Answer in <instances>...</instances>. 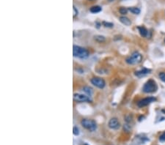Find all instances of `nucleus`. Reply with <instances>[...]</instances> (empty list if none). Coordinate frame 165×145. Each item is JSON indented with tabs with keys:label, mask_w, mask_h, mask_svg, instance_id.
Segmentation results:
<instances>
[{
	"label": "nucleus",
	"mask_w": 165,
	"mask_h": 145,
	"mask_svg": "<svg viewBox=\"0 0 165 145\" xmlns=\"http://www.w3.org/2000/svg\"><path fill=\"white\" fill-rule=\"evenodd\" d=\"M73 54L75 57L80 59H86L89 56V53L87 49L78 45L73 46Z\"/></svg>",
	"instance_id": "nucleus-1"
},
{
	"label": "nucleus",
	"mask_w": 165,
	"mask_h": 145,
	"mask_svg": "<svg viewBox=\"0 0 165 145\" xmlns=\"http://www.w3.org/2000/svg\"><path fill=\"white\" fill-rule=\"evenodd\" d=\"M157 90V85L154 80L150 79L148 80L144 85L142 88V91L145 93H153Z\"/></svg>",
	"instance_id": "nucleus-2"
},
{
	"label": "nucleus",
	"mask_w": 165,
	"mask_h": 145,
	"mask_svg": "<svg viewBox=\"0 0 165 145\" xmlns=\"http://www.w3.org/2000/svg\"><path fill=\"white\" fill-rule=\"evenodd\" d=\"M142 59V56L139 52L135 51L131 55V57H128L126 61L128 65H136L140 63Z\"/></svg>",
	"instance_id": "nucleus-3"
},
{
	"label": "nucleus",
	"mask_w": 165,
	"mask_h": 145,
	"mask_svg": "<svg viewBox=\"0 0 165 145\" xmlns=\"http://www.w3.org/2000/svg\"><path fill=\"white\" fill-rule=\"evenodd\" d=\"M81 124L85 128L87 129L90 131H95L97 128L96 123L93 120H91V119H82Z\"/></svg>",
	"instance_id": "nucleus-4"
},
{
	"label": "nucleus",
	"mask_w": 165,
	"mask_h": 145,
	"mask_svg": "<svg viewBox=\"0 0 165 145\" xmlns=\"http://www.w3.org/2000/svg\"><path fill=\"white\" fill-rule=\"evenodd\" d=\"M73 99L74 101H76V102L79 103H83V102H91L92 100L90 97L82 94H79V93H76L73 94Z\"/></svg>",
	"instance_id": "nucleus-5"
},
{
	"label": "nucleus",
	"mask_w": 165,
	"mask_h": 145,
	"mask_svg": "<svg viewBox=\"0 0 165 145\" xmlns=\"http://www.w3.org/2000/svg\"><path fill=\"white\" fill-rule=\"evenodd\" d=\"M156 99L153 97H148V98H143L142 100H140L138 103H137V106H138L140 108H142L144 106H146L148 105H149L150 103L154 102Z\"/></svg>",
	"instance_id": "nucleus-6"
},
{
	"label": "nucleus",
	"mask_w": 165,
	"mask_h": 145,
	"mask_svg": "<svg viewBox=\"0 0 165 145\" xmlns=\"http://www.w3.org/2000/svg\"><path fill=\"white\" fill-rule=\"evenodd\" d=\"M91 83L96 87L99 89H103L105 87V81L101 78L95 77L91 79Z\"/></svg>",
	"instance_id": "nucleus-7"
},
{
	"label": "nucleus",
	"mask_w": 165,
	"mask_h": 145,
	"mask_svg": "<svg viewBox=\"0 0 165 145\" xmlns=\"http://www.w3.org/2000/svg\"><path fill=\"white\" fill-rule=\"evenodd\" d=\"M109 127L111 129L117 130L120 127V124L118 122V120L116 118H112L109 120Z\"/></svg>",
	"instance_id": "nucleus-8"
},
{
	"label": "nucleus",
	"mask_w": 165,
	"mask_h": 145,
	"mask_svg": "<svg viewBox=\"0 0 165 145\" xmlns=\"http://www.w3.org/2000/svg\"><path fill=\"white\" fill-rule=\"evenodd\" d=\"M151 72V70L150 69H148V68H142V70H138V71H136L135 72V75L136 76L139 77V78H141V77H143L148 74H149L150 72Z\"/></svg>",
	"instance_id": "nucleus-9"
},
{
	"label": "nucleus",
	"mask_w": 165,
	"mask_h": 145,
	"mask_svg": "<svg viewBox=\"0 0 165 145\" xmlns=\"http://www.w3.org/2000/svg\"><path fill=\"white\" fill-rule=\"evenodd\" d=\"M137 29H139V32L141 35V36L144 37H146L148 36V31L147 30V29L144 27H137Z\"/></svg>",
	"instance_id": "nucleus-10"
},
{
	"label": "nucleus",
	"mask_w": 165,
	"mask_h": 145,
	"mask_svg": "<svg viewBox=\"0 0 165 145\" xmlns=\"http://www.w3.org/2000/svg\"><path fill=\"white\" fill-rule=\"evenodd\" d=\"M120 21L122 23H123L124 25L126 26H130L131 24V21L129 20V18H128L126 16H122L120 18Z\"/></svg>",
	"instance_id": "nucleus-11"
},
{
	"label": "nucleus",
	"mask_w": 165,
	"mask_h": 145,
	"mask_svg": "<svg viewBox=\"0 0 165 145\" xmlns=\"http://www.w3.org/2000/svg\"><path fill=\"white\" fill-rule=\"evenodd\" d=\"M101 10H102V8L100 6H93L90 9V11L93 13H97L101 12Z\"/></svg>",
	"instance_id": "nucleus-12"
},
{
	"label": "nucleus",
	"mask_w": 165,
	"mask_h": 145,
	"mask_svg": "<svg viewBox=\"0 0 165 145\" xmlns=\"http://www.w3.org/2000/svg\"><path fill=\"white\" fill-rule=\"evenodd\" d=\"M83 91L86 93V94H87L88 95H92V94H93V89L92 88H90V87H83Z\"/></svg>",
	"instance_id": "nucleus-13"
},
{
	"label": "nucleus",
	"mask_w": 165,
	"mask_h": 145,
	"mask_svg": "<svg viewBox=\"0 0 165 145\" xmlns=\"http://www.w3.org/2000/svg\"><path fill=\"white\" fill-rule=\"evenodd\" d=\"M128 10L133 14H136V15L140 13V10L138 7H129Z\"/></svg>",
	"instance_id": "nucleus-14"
},
{
	"label": "nucleus",
	"mask_w": 165,
	"mask_h": 145,
	"mask_svg": "<svg viewBox=\"0 0 165 145\" xmlns=\"http://www.w3.org/2000/svg\"><path fill=\"white\" fill-rule=\"evenodd\" d=\"M94 39H95V40H96L98 43H103L105 41V37L101 35H95V36H94Z\"/></svg>",
	"instance_id": "nucleus-15"
},
{
	"label": "nucleus",
	"mask_w": 165,
	"mask_h": 145,
	"mask_svg": "<svg viewBox=\"0 0 165 145\" xmlns=\"http://www.w3.org/2000/svg\"><path fill=\"white\" fill-rule=\"evenodd\" d=\"M128 8H126V7H120V9H119V12H120V14H122V15H126V14H127V13H128Z\"/></svg>",
	"instance_id": "nucleus-16"
},
{
	"label": "nucleus",
	"mask_w": 165,
	"mask_h": 145,
	"mask_svg": "<svg viewBox=\"0 0 165 145\" xmlns=\"http://www.w3.org/2000/svg\"><path fill=\"white\" fill-rule=\"evenodd\" d=\"M103 26L106 27H112L114 26L112 23H108V22H106V21H103Z\"/></svg>",
	"instance_id": "nucleus-17"
},
{
	"label": "nucleus",
	"mask_w": 165,
	"mask_h": 145,
	"mask_svg": "<svg viewBox=\"0 0 165 145\" xmlns=\"http://www.w3.org/2000/svg\"><path fill=\"white\" fill-rule=\"evenodd\" d=\"M158 76H159L160 79H161L162 81L165 82V72H161V73H159Z\"/></svg>",
	"instance_id": "nucleus-18"
},
{
	"label": "nucleus",
	"mask_w": 165,
	"mask_h": 145,
	"mask_svg": "<svg viewBox=\"0 0 165 145\" xmlns=\"http://www.w3.org/2000/svg\"><path fill=\"white\" fill-rule=\"evenodd\" d=\"M73 133L74 135L78 136L79 134V128L77 127H74L73 129Z\"/></svg>",
	"instance_id": "nucleus-19"
},
{
	"label": "nucleus",
	"mask_w": 165,
	"mask_h": 145,
	"mask_svg": "<svg viewBox=\"0 0 165 145\" xmlns=\"http://www.w3.org/2000/svg\"><path fill=\"white\" fill-rule=\"evenodd\" d=\"M73 17H76L77 15H78V10H76V7H74L73 6Z\"/></svg>",
	"instance_id": "nucleus-20"
},
{
	"label": "nucleus",
	"mask_w": 165,
	"mask_h": 145,
	"mask_svg": "<svg viewBox=\"0 0 165 145\" xmlns=\"http://www.w3.org/2000/svg\"><path fill=\"white\" fill-rule=\"evenodd\" d=\"M159 139H160V141H165V132H164L163 134H161V135L160 136Z\"/></svg>",
	"instance_id": "nucleus-21"
},
{
	"label": "nucleus",
	"mask_w": 165,
	"mask_h": 145,
	"mask_svg": "<svg viewBox=\"0 0 165 145\" xmlns=\"http://www.w3.org/2000/svg\"><path fill=\"white\" fill-rule=\"evenodd\" d=\"M113 1H115V0H109V2H112Z\"/></svg>",
	"instance_id": "nucleus-22"
},
{
	"label": "nucleus",
	"mask_w": 165,
	"mask_h": 145,
	"mask_svg": "<svg viewBox=\"0 0 165 145\" xmlns=\"http://www.w3.org/2000/svg\"><path fill=\"white\" fill-rule=\"evenodd\" d=\"M162 111H163V112H164V113H165V110H162Z\"/></svg>",
	"instance_id": "nucleus-23"
},
{
	"label": "nucleus",
	"mask_w": 165,
	"mask_h": 145,
	"mask_svg": "<svg viewBox=\"0 0 165 145\" xmlns=\"http://www.w3.org/2000/svg\"><path fill=\"white\" fill-rule=\"evenodd\" d=\"M84 145H88V144H85Z\"/></svg>",
	"instance_id": "nucleus-24"
},
{
	"label": "nucleus",
	"mask_w": 165,
	"mask_h": 145,
	"mask_svg": "<svg viewBox=\"0 0 165 145\" xmlns=\"http://www.w3.org/2000/svg\"><path fill=\"white\" fill-rule=\"evenodd\" d=\"M164 43H165V38H164Z\"/></svg>",
	"instance_id": "nucleus-25"
}]
</instances>
